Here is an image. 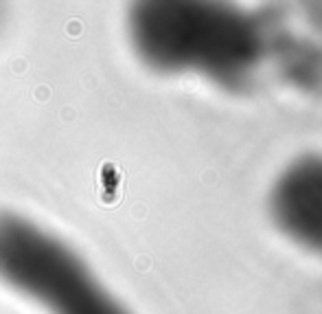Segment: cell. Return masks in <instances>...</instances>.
<instances>
[{
  "label": "cell",
  "mask_w": 322,
  "mask_h": 314,
  "mask_svg": "<svg viewBox=\"0 0 322 314\" xmlns=\"http://www.w3.org/2000/svg\"><path fill=\"white\" fill-rule=\"evenodd\" d=\"M272 217L296 244L322 253V156L291 163L272 189Z\"/></svg>",
  "instance_id": "3957f363"
},
{
  "label": "cell",
  "mask_w": 322,
  "mask_h": 314,
  "mask_svg": "<svg viewBox=\"0 0 322 314\" xmlns=\"http://www.w3.org/2000/svg\"><path fill=\"white\" fill-rule=\"evenodd\" d=\"M136 49L151 66L193 70L228 88L252 79L265 51L250 13L211 2H147L132 13Z\"/></svg>",
  "instance_id": "6da1fadb"
},
{
  "label": "cell",
  "mask_w": 322,
  "mask_h": 314,
  "mask_svg": "<svg viewBox=\"0 0 322 314\" xmlns=\"http://www.w3.org/2000/svg\"><path fill=\"white\" fill-rule=\"evenodd\" d=\"M0 275L53 314H125L73 253L20 220L0 217Z\"/></svg>",
  "instance_id": "7a4b0ae2"
}]
</instances>
